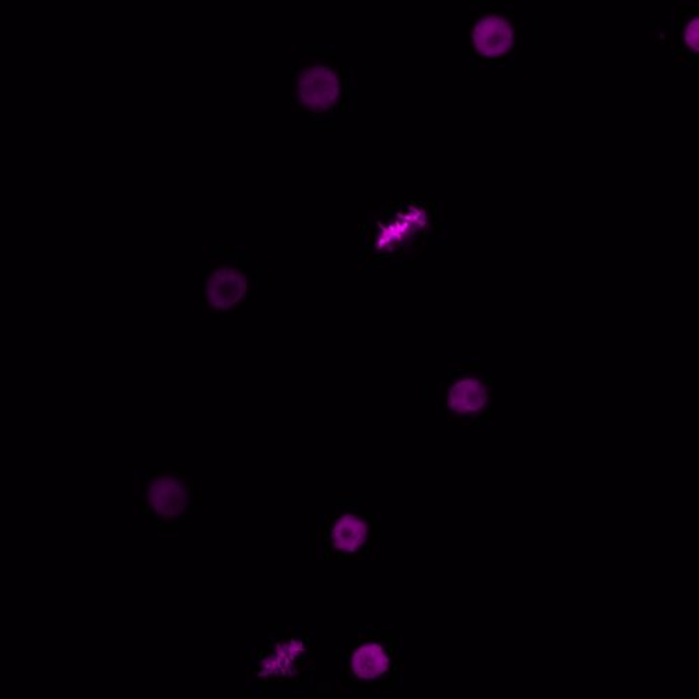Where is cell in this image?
Instances as JSON below:
<instances>
[{"instance_id":"cell-3","label":"cell","mask_w":699,"mask_h":699,"mask_svg":"<svg viewBox=\"0 0 699 699\" xmlns=\"http://www.w3.org/2000/svg\"><path fill=\"white\" fill-rule=\"evenodd\" d=\"M474 48L484 58H500L514 45L511 23L501 16H488L476 24L473 31Z\"/></svg>"},{"instance_id":"cell-8","label":"cell","mask_w":699,"mask_h":699,"mask_svg":"<svg viewBox=\"0 0 699 699\" xmlns=\"http://www.w3.org/2000/svg\"><path fill=\"white\" fill-rule=\"evenodd\" d=\"M420 212L417 210V213L414 214H407L406 216L399 217V219H396L393 221V223L389 224L388 228H385L384 233L381 235V240H384L385 245H398L400 242L405 240L403 238V235L406 234V237H410V235L416 233L417 227L416 223L417 219H420L421 216H419Z\"/></svg>"},{"instance_id":"cell-2","label":"cell","mask_w":699,"mask_h":699,"mask_svg":"<svg viewBox=\"0 0 699 699\" xmlns=\"http://www.w3.org/2000/svg\"><path fill=\"white\" fill-rule=\"evenodd\" d=\"M146 498L154 514L163 519H175L184 514L188 505V490L178 477L165 473L150 481Z\"/></svg>"},{"instance_id":"cell-6","label":"cell","mask_w":699,"mask_h":699,"mask_svg":"<svg viewBox=\"0 0 699 699\" xmlns=\"http://www.w3.org/2000/svg\"><path fill=\"white\" fill-rule=\"evenodd\" d=\"M389 666H391V659H389L388 652L384 646L377 644V642H367V644L361 645L351 659V669H353L354 676L361 680L381 679L388 673Z\"/></svg>"},{"instance_id":"cell-5","label":"cell","mask_w":699,"mask_h":699,"mask_svg":"<svg viewBox=\"0 0 699 699\" xmlns=\"http://www.w3.org/2000/svg\"><path fill=\"white\" fill-rule=\"evenodd\" d=\"M488 402L486 385L479 378L465 377L449 389L448 406L453 413L472 416L480 413Z\"/></svg>"},{"instance_id":"cell-1","label":"cell","mask_w":699,"mask_h":699,"mask_svg":"<svg viewBox=\"0 0 699 699\" xmlns=\"http://www.w3.org/2000/svg\"><path fill=\"white\" fill-rule=\"evenodd\" d=\"M339 94V77L326 66H315L302 73L298 83V96L302 105L309 110H329L335 105Z\"/></svg>"},{"instance_id":"cell-4","label":"cell","mask_w":699,"mask_h":699,"mask_svg":"<svg viewBox=\"0 0 699 699\" xmlns=\"http://www.w3.org/2000/svg\"><path fill=\"white\" fill-rule=\"evenodd\" d=\"M247 290V281L238 270L221 268L207 281V300L214 308L227 309L241 301Z\"/></svg>"},{"instance_id":"cell-7","label":"cell","mask_w":699,"mask_h":699,"mask_svg":"<svg viewBox=\"0 0 699 699\" xmlns=\"http://www.w3.org/2000/svg\"><path fill=\"white\" fill-rule=\"evenodd\" d=\"M368 525L356 515L346 514L337 519L332 529V543L336 550L356 553L367 542Z\"/></svg>"},{"instance_id":"cell-9","label":"cell","mask_w":699,"mask_h":699,"mask_svg":"<svg viewBox=\"0 0 699 699\" xmlns=\"http://www.w3.org/2000/svg\"><path fill=\"white\" fill-rule=\"evenodd\" d=\"M683 42L684 47H687L688 51L693 52L694 55H698L699 52V19L698 14L691 17L684 24L683 28Z\"/></svg>"}]
</instances>
